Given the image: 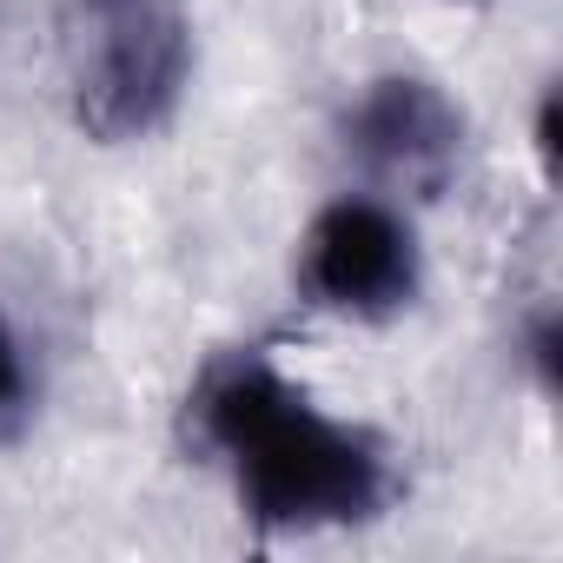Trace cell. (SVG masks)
I'll return each instance as SVG.
<instances>
[{
  "instance_id": "cell-1",
  "label": "cell",
  "mask_w": 563,
  "mask_h": 563,
  "mask_svg": "<svg viewBox=\"0 0 563 563\" xmlns=\"http://www.w3.org/2000/svg\"><path fill=\"white\" fill-rule=\"evenodd\" d=\"M186 444L232 484L265 537H319L378 523L398 504V457L372 424L325 411L265 345H225L179 405Z\"/></svg>"
},
{
  "instance_id": "cell-2",
  "label": "cell",
  "mask_w": 563,
  "mask_h": 563,
  "mask_svg": "<svg viewBox=\"0 0 563 563\" xmlns=\"http://www.w3.org/2000/svg\"><path fill=\"white\" fill-rule=\"evenodd\" d=\"M199 67L186 0H60V87L93 146H140L186 107Z\"/></svg>"
},
{
  "instance_id": "cell-3",
  "label": "cell",
  "mask_w": 563,
  "mask_h": 563,
  "mask_svg": "<svg viewBox=\"0 0 563 563\" xmlns=\"http://www.w3.org/2000/svg\"><path fill=\"white\" fill-rule=\"evenodd\" d=\"M292 278H299L306 306L352 319V325H385V319L411 312L424 292V245L398 199L339 192L299 232Z\"/></svg>"
},
{
  "instance_id": "cell-4",
  "label": "cell",
  "mask_w": 563,
  "mask_h": 563,
  "mask_svg": "<svg viewBox=\"0 0 563 563\" xmlns=\"http://www.w3.org/2000/svg\"><path fill=\"white\" fill-rule=\"evenodd\" d=\"M345 153L385 199H438L464 166V107L431 74H378L345 107Z\"/></svg>"
},
{
  "instance_id": "cell-5",
  "label": "cell",
  "mask_w": 563,
  "mask_h": 563,
  "mask_svg": "<svg viewBox=\"0 0 563 563\" xmlns=\"http://www.w3.org/2000/svg\"><path fill=\"white\" fill-rule=\"evenodd\" d=\"M34 405H41V365H34V345L27 332L0 312V444L21 438L34 424Z\"/></svg>"
},
{
  "instance_id": "cell-6",
  "label": "cell",
  "mask_w": 563,
  "mask_h": 563,
  "mask_svg": "<svg viewBox=\"0 0 563 563\" xmlns=\"http://www.w3.org/2000/svg\"><path fill=\"white\" fill-rule=\"evenodd\" d=\"M556 345H563L556 312H550V306H543V312H530V325H523V365L537 372V391H543V398L556 391Z\"/></svg>"
},
{
  "instance_id": "cell-7",
  "label": "cell",
  "mask_w": 563,
  "mask_h": 563,
  "mask_svg": "<svg viewBox=\"0 0 563 563\" xmlns=\"http://www.w3.org/2000/svg\"><path fill=\"white\" fill-rule=\"evenodd\" d=\"M530 146H537V166H543V179H556V87H543V100H537Z\"/></svg>"
}]
</instances>
